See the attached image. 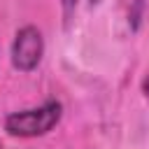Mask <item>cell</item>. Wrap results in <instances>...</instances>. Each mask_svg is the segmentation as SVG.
<instances>
[{"instance_id": "obj_5", "label": "cell", "mask_w": 149, "mask_h": 149, "mask_svg": "<svg viewBox=\"0 0 149 149\" xmlns=\"http://www.w3.org/2000/svg\"><path fill=\"white\" fill-rule=\"evenodd\" d=\"M95 2H100V0H91V5H95Z\"/></svg>"}, {"instance_id": "obj_4", "label": "cell", "mask_w": 149, "mask_h": 149, "mask_svg": "<svg viewBox=\"0 0 149 149\" xmlns=\"http://www.w3.org/2000/svg\"><path fill=\"white\" fill-rule=\"evenodd\" d=\"M142 91H144V95L149 98V72L144 74V79H142Z\"/></svg>"}, {"instance_id": "obj_2", "label": "cell", "mask_w": 149, "mask_h": 149, "mask_svg": "<svg viewBox=\"0 0 149 149\" xmlns=\"http://www.w3.org/2000/svg\"><path fill=\"white\" fill-rule=\"evenodd\" d=\"M44 56V37L35 26H23L16 30L12 42V65L21 72H30L40 65Z\"/></svg>"}, {"instance_id": "obj_3", "label": "cell", "mask_w": 149, "mask_h": 149, "mask_svg": "<svg viewBox=\"0 0 149 149\" xmlns=\"http://www.w3.org/2000/svg\"><path fill=\"white\" fill-rule=\"evenodd\" d=\"M61 5H63V14L70 16L74 12V7H77V0H61Z\"/></svg>"}, {"instance_id": "obj_1", "label": "cell", "mask_w": 149, "mask_h": 149, "mask_svg": "<svg viewBox=\"0 0 149 149\" xmlns=\"http://www.w3.org/2000/svg\"><path fill=\"white\" fill-rule=\"evenodd\" d=\"M63 116V105L58 100H47L40 107L12 112L5 119V130L14 137H40L58 126Z\"/></svg>"}]
</instances>
